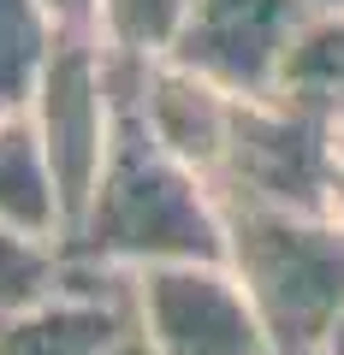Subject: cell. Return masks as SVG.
<instances>
[{
    "label": "cell",
    "instance_id": "cell-12",
    "mask_svg": "<svg viewBox=\"0 0 344 355\" xmlns=\"http://www.w3.org/2000/svg\"><path fill=\"white\" fill-rule=\"evenodd\" d=\"M279 89L344 113V12H309V24L291 42Z\"/></svg>",
    "mask_w": 344,
    "mask_h": 355
},
{
    "label": "cell",
    "instance_id": "cell-6",
    "mask_svg": "<svg viewBox=\"0 0 344 355\" xmlns=\"http://www.w3.org/2000/svg\"><path fill=\"white\" fill-rule=\"evenodd\" d=\"M303 24V0H190L172 60L214 77L231 95H279L285 60Z\"/></svg>",
    "mask_w": 344,
    "mask_h": 355
},
{
    "label": "cell",
    "instance_id": "cell-8",
    "mask_svg": "<svg viewBox=\"0 0 344 355\" xmlns=\"http://www.w3.org/2000/svg\"><path fill=\"white\" fill-rule=\"evenodd\" d=\"M119 65V83H125L137 119L149 125V137L161 142L172 160H184L190 172L214 178L220 154H226V130H231V107L238 95L220 89L214 77L190 71L179 60H154V65Z\"/></svg>",
    "mask_w": 344,
    "mask_h": 355
},
{
    "label": "cell",
    "instance_id": "cell-5",
    "mask_svg": "<svg viewBox=\"0 0 344 355\" xmlns=\"http://www.w3.org/2000/svg\"><path fill=\"white\" fill-rule=\"evenodd\" d=\"M131 314L154 355H273L226 261L131 272Z\"/></svg>",
    "mask_w": 344,
    "mask_h": 355
},
{
    "label": "cell",
    "instance_id": "cell-9",
    "mask_svg": "<svg viewBox=\"0 0 344 355\" xmlns=\"http://www.w3.org/2000/svg\"><path fill=\"white\" fill-rule=\"evenodd\" d=\"M0 225L65 249V196L30 113H0Z\"/></svg>",
    "mask_w": 344,
    "mask_h": 355
},
{
    "label": "cell",
    "instance_id": "cell-16",
    "mask_svg": "<svg viewBox=\"0 0 344 355\" xmlns=\"http://www.w3.org/2000/svg\"><path fill=\"white\" fill-rule=\"evenodd\" d=\"M338 166H344V113H338Z\"/></svg>",
    "mask_w": 344,
    "mask_h": 355
},
{
    "label": "cell",
    "instance_id": "cell-2",
    "mask_svg": "<svg viewBox=\"0 0 344 355\" xmlns=\"http://www.w3.org/2000/svg\"><path fill=\"white\" fill-rule=\"evenodd\" d=\"M226 266L273 355H332L344 338V219L226 207Z\"/></svg>",
    "mask_w": 344,
    "mask_h": 355
},
{
    "label": "cell",
    "instance_id": "cell-1",
    "mask_svg": "<svg viewBox=\"0 0 344 355\" xmlns=\"http://www.w3.org/2000/svg\"><path fill=\"white\" fill-rule=\"evenodd\" d=\"M65 261L95 272H149L179 261H226V207L214 184L149 137L119 83V137L101 184L65 231Z\"/></svg>",
    "mask_w": 344,
    "mask_h": 355
},
{
    "label": "cell",
    "instance_id": "cell-15",
    "mask_svg": "<svg viewBox=\"0 0 344 355\" xmlns=\"http://www.w3.org/2000/svg\"><path fill=\"white\" fill-rule=\"evenodd\" d=\"M309 12H344V0H303Z\"/></svg>",
    "mask_w": 344,
    "mask_h": 355
},
{
    "label": "cell",
    "instance_id": "cell-4",
    "mask_svg": "<svg viewBox=\"0 0 344 355\" xmlns=\"http://www.w3.org/2000/svg\"><path fill=\"white\" fill-rule=\"evenodd\" d=\"M30 125H36L48 166L60 178L65 219L83 214V202L101 184V166L119 137V65L95 36H60L36 95H30ZM72 231V225H65Z\"/></svg>",
    "mask_w": 344,
    "mask_h": 355
},
{
    "label": "cell",
    "instance_id": "cell-13",
    "mask_svg": "<svg viewBox=\"0 0 344 355\" xmlns=\"http://www.w3.org/2000/svg\"><path fill=\"white\" fill-rule=\"evenodd\" d=\"M60 284H65V249L60 243H42V237H24V231L0 225V320L36 308Z\"/></svg>",
    "mask_w": 344,
    "mask_h": 355
},
{
    "label": "cell",
    "instance_id": "cell-7",
    "mask_svg": "<svg viewBox=\"0 0 344 355\" xmlns=\"http://www.w3.org/2000/svg\"><path fill=\"white\" fill-rule=\"evenodd\" d=\"M137 331L131 279L65 261V284L36 308L0 320V355H113Z\"/></svg>",
    "mask_w": 344,
    "mask_h": 355
},
{
    "label": "cell",
    "instance_id": "cell-11",
    "mask_svg": "<svg viewBox=\"0 0 344 355\" xmlns=\"http://www.w3.org/2000/svg\"><path fill=\"white\" fill-rule=\"evenodd\" d=\"M184 18H190V0H101L95 42L125 65H154V60H172Z\"/></svg>",
    "mask_w": 344,
    "mask_h": 355
},
{
    "label": "cell",
    "instance_id": "cell-3",
    "mask_svg": "<svg viewBox=\"0 0 344 355\" xmlns=\"http://www.w3.org/2000/svg\"><path fill=\"white\" fill-rule=\"evenodd\" d=\"M214 196L226 207L261 214L344 219V166L338 113L303 95H238L226 154L214 166Z\"/></svg>",
    "mask_w": 344,
    "mask_h": 355
},
{
    "label": "cell",
    "instance_id": "cell-17",
    "mask_svg": "<svg viewBox=\"0 0 344 355\" xmlns=\"http://www.w3.org/2000/svg\"><path fill=\"white\" fill-rule=\"evenodd\" d=\"M332 355H344V338H338V343H332Z\"/></svg>",
    "mask_w": 344,
    "mask_h": 355
},
{
    "label": "cell",
    "instance_id": "cell-10",
    "mask_svg": "<svg viewBox=\"0 0 344 355\" xmlns=\"http://www.w3.org/2000/svg\"><path fill=\"white\" fill-rule=\"evenodd\" d=\"M65 30L42 0H0V113H24Z\"/></svg>",
    "mask_w": 344,
    "mask_h": 355
},
{
    "label": "cell",
    "instance_id": "cell-14",
    "mask_svg": "<svg viewBox=\"0 0 344 355\" xmlns=\"http://www.w3.org/2000/svg\"><path fill=\"white\" fill-rule=\"evenodd\" d=\"M54 12V24L65 36H95V12H101V0H42Z\"/></svg>",
    "mask_w": 344,
    "mask_h": 355
}]
</instances>
